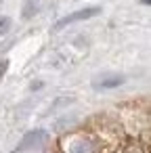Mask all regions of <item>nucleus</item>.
I'll return each mask as SVG.
<instances>
[{
	"instance_id": "nucleus-1",
	"label": "nucleus",
	"mask_w": 151,
	"mask_h": 153,
	"mask_svg": "<svg viewBox=\"0 0 151 153\" xmlns=\"http://www.w3.org/2000/svg\"><path fill=\"white\" fill-rule=\"evenodd\" d=\"M101 9L99 7H86V9H80V11H74L65 17H61L57 23H55V30H63L67 25H74V23H80V21H86V19H92L94 15H99Z\"/></svg>"
},
{
	"instance_id": "nucleus-2",
	"label": "nucleus",
	"mask_w": 151,
	"mask_h": 153,
	"mask_svg": "<svg viewBox=\"0 0 151 153\" xmlns=\"http://www.w3.org/2000/svg\"><path fill=\"white\" fill-rule=\"evenodd\" d=\"M46 138H48V132H46V130L36 128V130H30V132L21 138V143H19L15 149H17V151H32V149H40V147L46 143Z\"/></svg>"
},
{
	"instance_id": "nucleus-3",
	"label": "nucleus",
	"mask_w": 151,
	"mask_h": 153,
	"mask_svg": "<svg viewBox=\"0 0 151 153\" xmlns=\"http://www.w3.org/2000/svg\"><path fill=\"white\" fill-rule=\"evenodd\" d=\"M126 82L124 76H118V74H103L99 78L92 80V88L94 90H111V88H118Z\"/></svg>"
},
{
	"instance_id": "nucleus-4",
	"label": "nucleus",
	"mask_w": 151,
	"mask_h": 153,
	"mask_svg": "<svg viewBox=\"0 0 151 153\" xmlns=\"http://www.w3.org/2000/svg\"><path fill=\"white\" fill-rule=\"evenodd\" d=\"M67 149H69V151H78V153H86V151H92V149H97V143H92L90 138L82 136V138H76V140H71V143L67 145Z\"/></svg>"
},
{
	"instance_id": "nucleus-5",
	"label": "nucleus",
	"mask_w": 151,
	"mask_h": 153,
	"mask_svg": "<svg viewBox=\"0 0 151 153\" xmlns=\"http://www.w3.org/2000/svg\"><path fill=\"white\" fill-rule=\"evenodd\" d=\"M36 11H38V0H28V4L23 7V17L28 19V17H32Z\"/></svg>"
},
{
	"instance_id": "nucleus-6",
	"label": "nucleus",
	"mask_w": 151,
	"mask_h": 153,
	"mask_svg": "<svg viewBox=\"0 0 151 153\" xmlns=\"http://www.w3.org/2000/svg\"><path fill=\"white\" fill-rule=\"evenodd\" d=\"M71 101H74V97H59V99H55V103L51 105L48 111H55V109H59V107H65V105L71 103Z\"/></svg>"
},
{
	"instance_id": "nucleus-7",
	"label": "nucleus",
	"mask_w": 151,
	"mask_h": 153,
	"mask_svg": "<svg viewBox=\"0 0 151 153\" xmlns=\"http://www.w3.org/2000/svg\"><path fill=\"white\" fill-rule=\"evenodd\" d=\"M9 30V19L7 17H0V34H4Z\"/></svg>"
},
{
	"instance_id": "nucleus-8",
	"label": "nucleus",
	"mask_w": 151,
	"mask_h": 153,
	"mask_svg": "<svg viewBox=\"0 0 151 153\" xmlns=\"http://www.w3.org/2000/svg\"><path fill=\"white\" fill-rule=\"evenodd\" d=\"M40 88H42V82L40 80H34L32 82V90H40Z\"/></svg>"
},
{
	"instance_id": "nucleus-9",
	"label": "nucleus",
	"mask_w": 151,
	"mask_h": 153,
	"mask_svg": "<svg viewBox=\"0 0 151 153\" xmlns=\"http://www.w3.org/2000/svg\"><path fill=\"white\" fill-rule=\"evenodd\" d=\"M7 67H9V61H2V63H0V76H4Z\"/></svg>"
},
{
	"instance_id": "nucleus-10",
	"label": "nucleus",
	"mask_w": 151,
	"mask_h": 153,
	"mask_svg": "<svg viewBox=\"0 0 151 153\" xmlns=\"http://www.w3.org/2000/svg\"><path fill=\"white\" fill-rule=\"evenodd\" d=\"M141 4H145V7H151V0H141Z\"/></svg>"
}]
</instances>
